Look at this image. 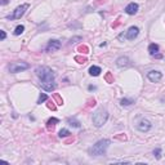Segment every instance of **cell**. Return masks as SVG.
Listing matches in <instances>:
<instances>
[{
  "label": "cell",
  "instance_id": "cell-28",
  "mask_svg": "<svg viewBox=\"0 0 165 165\" xmlns=\"http://www.w3.org/2000/svg\"><path fill=\"white\" fill-rule=\"evenodd\" d=\"M9 3V0H1V5H5V4H8Z\"/></svg>",
  "mask_w": 165,
  "mask_h": 165
},
{
  "label": "cell",
  "instance_id": "cell-3",
  "mask_svg": "<svg viewBox=\"0 0 165 165\" xmlns=\"http://www.w3.org/2000/svg\"><path fill=\"white\" fill-rule=\"evenodd\" d=\"M107 119H108V112L105 108H99L98 111H95L93 114V124L97 128H101L102 125H105Z\"/></svg>",
  "mask_w": 165,
  "mask_h": 165
},
{
  "label": "cell",
  "instance_id": "cell-11",
  "mask_svg": "<svg viewBox=\"0 0 165 165\" xmlns=\"http://www.w3.org/2000/svg\"><path fill=\"white\" fill-rule=\"evenodd\" d=\"M116 65L119 67H128L130 65V61H129L128 57H119L116 59Z\"/></svg>",
  "mask_w": 165,
  "mask_h": 165
},
{
  "label": "cell",
  "instance_id": "cell-8",
  "mask_svg": "<svg viewBox=\"0 0 165 165\" xmlns=\"http://www.w3.org/2000/svg\"><path fill=\"white\" fill-rule=\"evenodd\" d=\"M61 41L59 40H49V43H48V45H47V52H49V53H52V52H56V50H58V49L61 48Z\"/></svg>",
  "mask_w": 165,
  "mask_h": 165
},
{
  "label": "cell",
  "instance_id": "cell-1",
  "mask_svg": "<svg viewBox=\"0 0 165 165\" xmlns=\"http://www.w3.org/2000/svg\"><path fill=\"white\" fill-rule=\"evenodd\" d=\"M36 76L40 79V85L44 90L47 92H53L56 89V83H54V72L52 68L47 67V66H39L36 67Z\"/></svg>",
  "mask_w": 165,
  "mask_h": 165
},
{
  "label": "cell",
  "instance_id": "cell-6",
  "mask_svg": "<svg viewBox=\"0 0 165 165\" xmlns=\"http://www.w3.org/2000/svg\"><path fill=\"white\" fill-rule=\"evenodd\" d=\"M138 34H139V28H138L137 26H132V27H129V30L126 31L124 35H125V39H128V40H134L135 37L138 36Z\"/></svg>",
  "mask_w": 165,
  "mask_h": 165
},
{
  "label": "cell",
  "instance_id": "cell-2",
  "mask_svg": "<svg viewBox=\"0 0 165 165\" xmlns=\"http://www.w3.org/2000/svg\"><path fill=\"white\" fill-rule=\"evenodd\" d=\"M108 146H110V139H101V141H98L95 144H93V147L89 148V155L94 156V157L105 155L106 151H107V148H108Z\"/></svg>",
  "mask_w": 165,
  "mask_h": 165
},
{
  "label": "cell",
  "instance_id": "cell-5",
  "mask_svg": "<svg viewBox=\"0 0 165 165\" xmlns=\"http://www.w3.org/2000/svg\"><path fill=\"white\" fill-rule=\"evenodd\" d=\"M30 67L27 62H13L9 65V72L10 74H17V72H22Z\"/></svg>",
  "mask_w": 165,
  "mask_h": 165
},
{
  "label": "cell",
  "instance_id": "cell-10",
  "mask_svg": "<svg viewBox=\"0 0 165 165\" xmlns=\"http://www.w3.org/2000/svg\"><path fill=\"white\" fill-rule=\"evenodd\" d=\"M138 12V4L137 3H130L125 7V13L129 14V16H134L135 13Z\"/></svg>",
  "mask_w": 165,
  "mask_h": 165
},
{
  "label": "cell",
  "instance_id": "cell-25",
  "mask_svg": "<svg viewBox=\"0 0 165 165\" xmlns=\"http://www.w3.org/2000/svg\"><path fill=\"white\" fill-rule=\"evenodd\" d=\"M80 40H81V37H80V36H76V37H72V39L70 40V43H71V44H74V43L80 41Z\"/></svg>",
  "mask_w": 165,
  "mask_h": 165
},
{
  "label": "cell",
  "instance_id": "cell-4",
  "mask_svg": "<svg viewBox=\"0 0 165 165\" xmlns=\"http://www.w3.org/2000/svg\"><path fill=\"white\" fill-rule=\"evenodd\" d=\"M28 7H30V4H22V5H19V7H17L16 9L13 10V13H12V16H8L7 18L8 19H19L22 16L26 13V10L28 9Z\"/></svg>",
  "mask_w": 165,
  "mask_h": 165
},
{
  "label": "cell",
  "instance_id": "cell-29",
  "mask_svg": "<svg viewBox=\"0 0 165 165\" xmlns=\"http://www.w3.org/2000/svg\"><path fill=\"white\" fill-rule=\"evenodd\" d=\"M95 89L97 88H95L94 85H89V90H95Z\"/></svg>",
  "mask_w": 165,
  "mask_h": 165
},
{
  "label": "cell",
  "instance_id": "cell-17",
  "mask_svg": "<svg viewBox=\"0 0 165 165\" xmlns=\"http://www.w3.org/2000/svg\"><path fill=\"white\" fill-rule=\"evenodd\" d=\"M23 31H25V26L23 25H18L16 27V30H14V35H21Z\"/></svg>",
  "mask_w": 165,
  "mask_h": 165
},
{
  "label": "cell",
  "instance_id": "cell-9",
  "mask_svg": "<svg viewBox=\"0 0 165 165\" xmlns=\"http://www.w3.org/2000/svg\"><path fill=\"white\" fill-rule=\"evenodd\" d=\"M147 77H148V80H151L152 83H159L161 80V77H163V74H161L160 71L152 70L147 74Z\"/></svg>",
  "mask_w": 165,
  "mask_h": 165
},
{
  "label": "cell",
  "instance_id": "cell-18",
  "mask_svg": "<svg viewBox=\"0 0 165 165\" xmlns=\"http://www.w3.org/2000/svg\"><path fill=\"white\" fill-rule=\"evenodd\" d=\"M59 138H66V137H68V135H71V133L68 132L67 129H62V130H59Z\"/></svg>",
  "mask_w": 165,
  "mask_h": 165
},
{
  "label": "cell",
  "instance_id": "cell-16",
  "mask_svg": "<svg viewBox=\"0 0 165 165\" xmlns=\"http://www.w3.org/2000/svg\"><path fill=\"white\" fill-rule=\"evenodd\" d=\"M120 103H121V106H130V105H133L134 103V101L133 99H130V98H123V99L120 101Z\"/></svg>",
  "mask_w": 165,
  "mask_h": 165
},
{
  "label": "cell",
  "instance_id": "cell-20",
  "mask_svg": "<svg viewBox=\"0 0 165 165\" xmlns=\"http://www.w3.org/2000/svg\"><path fill=\"white\" fill-rule=\"evenodd\" d=\"M53 98H54V101H56V103H57L58 106H62V105H63V99L59 97V94H54Z\"/></svg>",
  "mask_w": 165,
  "mask_h": 165
},
{
  "label": "cell",
  "instance_id": "cell-27",
  "mask_svg": "<svg viewBox=\"0 0 165 165\" xmlns=\"http://www.w3.org/2000/svg\"><path fill=\"white\" fill-rule=\"evenodd\" d=\"M0 35H1V40H5V37H7V34H5V31H0Z\"/></svg>",
  "mask_w": 165,
  "mask_h": 165
},
{
  "label": "cell",
  "instance_id": "cell-15",
  "mask_svg": "<svg viewBox=\"0 0 165 165\" xmlns=\"http://www.w3.org/2000/svg\"><path fill=\"white\" fill-rule=\"evenodd\" d=\"M67 123L70 124L71 126H74V128H80V126H81V125H80L79 121L75 120V119H71V117H68V119H67Z\"/></svg>",
  "mask_w": 165,
  "mask_h": 165
},
{
  "label": "cell",
  "instance_id": "cell-23",
  "mask_svg": "<svg viewBox=\"0 0 165 165\" xmlns=\"http://www.w3.org/2000/svg\"><path fill=\"white\" fill-rule=\"evenodd\" d=\"M106 81H107V83H110V84L114 83V76H112L111 72H108V74L106 75Z\"/></svg>",
  "mask_w": 165,
  "mask_h": 165
},
{
  "label": "cell",
  "instance_id": "cell-7",
  "mask_svg": "<svg viewBox=\"0 0 165 165\" xmlns=\"http://www.w3.org/2000/svg\"><path fill=\"white\" fill-rule=\"evenodd\" d=\"M152 128V124L150 123L148 120H146V119H142V120L138 123V130L142 133H146V132H148L150 129Z\"/></svg>",
  "mask_w": 165,
  "mask_h": 165
},
{
  "label": "cell",
  "instance_id": "cell-12",
  "mask_svg": "<svg viewBox=\"0 0 165 165\" xmlns=\"http://www.w3.org/2000/svg\"><path fill=\"white\" fill-rule=\"evenodd\" d=\"M59 123V120L58 119H56V117H50L49 120L47 121V129L48 130H53L54 128H56V125Z\"/></svg>",
  "mask_w": 165,
  "mask_h": 165
},
{
  "label": "cell",
  "instance_id": "cell-14",
  "mask_svg": "<svg viewBox=\"0 0 165 165\" xmlns=\"http://www.w3.org/2000/svg\"><path fill=\"white\" fill-rule=\"evenodd\" d=\"M148 52H150V54H151V56H155V54H157V53H159V45H157V44H155V43L150 44Z\"/></svg>",
  "mask_w": 165,
  "mask_h": 165
},
{
  "label": "cell",
  "instance_id": "cell-26",
  "mask_svg": "<svg viewBox=\"0 0 165 165\" xmlns=\"http://www.w3.org/2000/svg\"><path fill=\"white\" fill-rule=\"evenodd\" d=\"M53 103H54V102H49V103H48V108H50V110H56V106H54Z\"/></svg>",
  "mask_w": 165,
  "mask_h": 165
},
{
  "label": "cell",
  "instance_id": "cell-22",
  "mask_svg": "<svg viewBox=\"0 0 165 165\" xmlns=\"http://www.w3.org/2000/svg\"><path fill=\"white\" fill-rule=\"evenodd\" d=\"M88 50H89V49H88L86 45H80V47H79V52H80V53L86 54V53H88Z\"/></svg>",
  "mask_w": 165,
  "mask_h": 165
},
{
  "label": "cell",
  "instance_id": "cell-13",
  "mask_svg": "<svg viewBox=\"0 0 165 165\" xmlns=\"http://www.w3.org/2000/svg\"><path fill=\"white\" fill-rule=\"evenodd\" d=\"M101 72H102V70H101V67H98V66H92V67L89 68V74H90L92 76H98Z\"/></svg>",
  "mask_w": 165,
  "mask_h": 165
},
{
  "label": "cell",
  "instance_id": "cell-24",
  "mask_svg": "<svg viewBox=\"0 0 165 165\" xmlns=\"http://www.w3.org/2000/svg\"><path fill=\"white\" fill-rule=\"evenodd\" d=\"M153 155L156 156V159H160V156H161V150H160V148H156L155 151H153Z\"/></svg>",
  "mask_w": 165,
  "mask_h": 165
},
{
  "label": "cell",
  "instance_id": "cell-19",
  "mask_svg": "<svg viewBox=\"0 0 165 165\" xmlns=\"http://www.w3.org/2000/svg\"><path fill=\"white\" fill-rule=\"evenodd\" d=\"M48 99V95L45 94V93H41L39 95V99H37V103H39V105H41L43 102H45V101Z\"/></svg>",
  "mask_w": 165,
  "mask_h": 165
},
{
  "label": "cell",
  "instance_id": "cell-21",
  "mask_svg": "<svg viewBox=\"0 0 165 165\" xmlns=\"http://www.w3.org/2000/svg\"><path fill=\"white\" fill-rule=\"evenodd\" d=\"M75 61H76V62H77V63H85V62H86V61H88V59H86V57H81V56H76V57H75Z\"/></svg>",
  "mask_w": 165,
  "mask_h": 165
}]
</instances>
